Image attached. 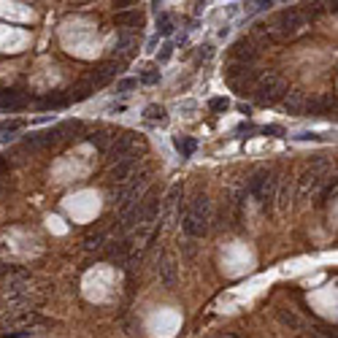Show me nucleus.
Wrapping results in <instances>:
<instances>
[{"mask_svg":"<svg viewBox=\"0 0 338 338\" xmlns=\"http://www.w3.org/2000/svg\"><path fill=\"white\" fill-rule=\"evenodd\" d=\"M130 249H133V243H130V241H119L117 246H111L108 255H111V260H125L130 255Z\"/></svg>","mask_w":338,"mask_h":338,"instance_id":"nucleus-22","label":"nucleus"},{"mask_svg":"<svg viewBox=\"0 0 338 338\" xmlns=\"http://www.w3.org/2000/svg\"><path fill=\"white\" fill-rule=\"evenodd\" d=\"M108 138L111 136H106V133H92L89 136V144H95L100 152H108Z\"/></svg>","mask_w":338,"mask_h":338,"instance_id":"nucleus-26","label":"nucleus"},{"mask_svg":"<svg viewBox=\"0 0 338 338\" xmlns=\"http://www.w3.org/2000/svg\"><path fill=\"white\" fill-rule=\"evenodd\" d=\"M171 54H173V43H163V52L157 54V62H168Z\"/></svg>","mask_w":338,"mask_h":338,"instance_id":"nucleus-32","label":"nucleus"},{"mask_svg":"<svg viewBox=\"0 0 338 338\" xmlns=\"http://www.w3.org/2000/svg\"><path fill=\"white\" fill-rule=\"evenodd\" d=\"M157 276H160V284L163 287H176L179 281V265H176V257L171 252H165L157 262Z\"/></svg>","mask_w":338,"mask_h":338,"instance_id":"nucleus-8","label":"nucleus"},{"mask_svg":"<svg viewBox=\"0 0 338 338\" xmlns=\"http://www.w3.org/2000/svg\"><path fill=\"white\" fill-rule=\"evenodd\" d=\"M211 54H214V49L211 46H200V52H198V57H195V62H206V60H211Z\"/></svg>","mask_w":338,"mask_h":338,"instance_id":"nucleus-33","label":"nucleus"},{"mask_svg":"<svg viewBox=\"0 0 338 338\" xmlns=\"http://www.w3.org/2000/svg\"><path fill=\"white\" fill-rule=\"evenodd\" d=\"M289 195H292V187H289V182H284V187H281V192H279V209H287Z\"/></svg>","mask_w":338,"mask_h":338,"instance_id":"nucleus-29","label":"nucleus"},{"mask_svg":"<svg viewBox=\"0 0 338 338\" xmlns=\"http://www.w3.org/2000/svg\"><path fill=\"white\" fill-rule=\"evenodd\" d=\"M230 54H233V60H236L238 65H246V68H249V65L260 57V46H255L249 38H241V41L233 43Z\"/></svg>","mask_w":338,"mask_h":338,"instance_id":"nucleus-9","label":"nucleus"},{"mask_svg":"<svg viewBox=\"0 0 338 338\" xmlns=\"http://www.w3.org/2000/svg\"><path fill=\"white\" fill-rule=\"evenodd\" d=\"M136 160L138 157H127V160H119V163L111 168L108 179L114 184H125L127 179H133V171H136Z\"/></svg>","mask_w":338,"mask_h":338,"instance_id":"nucleus-10","label":"nucleus"},{"mask_svg":"<svg viewBox=\"0 0 338 338\" xmlns=\"http://www.w3.org/2000/svg\"><path fill=\"white\" fill-rule=\"evenodd\" d=\"M136 79H122L119 84H117V92H130V89H136Z\"/></svg>","mask_w":338,"mask_h":338,"instance_id":"nucleus-34","label":"nucleus"},{"mask_svg":"<svg viewBox=\"0 0 338 338\" xmlns=\"http://www.w3.org/2000/svg\"><path fill=\"white\" fill-rule=\"evenodd\" d=\"M133 46H136L133 35H119V41H117L114 49H117L119 54H130V52H133Z\"/></svg>","mask_w":338,"mask_h":338,"instance_id":"nucleus-25","label":"nucleus"},{"mask_svg":"<svg viewBox=\"0 0 338 338\" xmlns=\"http://www.w3.org/2000/svg\"><path fill=\"white\" fill-rule=\"evenodd\" d=\"M130 6H133V0H117L114 3V8H119V11H127Z\"/></svg>","mask_w":338,"mask_h":338,"instance_id":"nucleus-36","label":"nucleus"},{"mask_svg":"<svg viewBox=\"0 0 338 338\" xmlns=\"http://www.w3.org/2000/svg\"><path fill=\"white\" fill-rule=\"evenodd\" d=\"M117 71H119V65H117V62H106V65H100V68L95 71V76H92V89H95V87H103V84H108L111 79L117 76Z\"/></svg>","mask_w":338,"mask_h":338,"instance_id":"nucleus-16","label":"nucleus"},{"mask_svg":"<svg viewBox=\"0 0 338 338\" xmlns=\"http://www.w3.org/2000/svg\"><path fill=\"white\" fill-rule=\"evenodd\" d=\"M0 192H3V184H0Z\"/></svg>","mask_w":338,"mask_h":338,"instance_id":"nucleus-38","label":"nucleus"},{"mask_svg":"<svg viewBox=\"0 0 338 338\" xmlns=\"http://www.w3.org/2000/svg\"><path fill=\"white\" fill-rule=\"evenodd\" d=\"M262 133H265V136H284V130H281L279 125H268L265 130H262Z\"/></svg>","mask_w":338,"mask_h":338,"instance_id":"nucleus-35","label":"nucleus"},{"mask_svg":"<svg viewBox=\"0 0 338 338\" xmlns=\"http://www.w3.org/2000/svg\"><path fill=\"white\" fill-rule=\"evenodd\" d=\"M25 103H27V98H25V92H19V89H6V92H0V106L8 108V111L25 108Z\"/></svg>","mask_w":338,"mask_h":338,"instance_id":"nucleus-15","label":"nucleus"},{"mask_svg":"<svg viewBox=\"0 0 338 338\" xmlns=\"http://www.w3.org/2000/svg\"><path fill=\"white\" fill-rule=\"evenodd\" d=\"M246 190H249L252 198H257L262 203V209H268V203L276 198V179L271 176L268 168H257V171L249 176Z\"/></svg>","mask_w":338,"mask_h":338,"instance_id":"nucleus-4","label":"nucleus"},{"mask_svg":"<svg viewBox=\"0 0 338 338\" xmlns=\"http://www.w3.org/2000/svg\"><path fill=\"white\" fill-rule=\"evenodd\" d=\"M117 25L119 27H127V25H141V14L138 11H122L117 16Z\"/></svg>","mask_w":338,"mask_h":338,"instance_id":"nucleus-23","label":"nucleus"},{"mask_svg":"<svg viewBox=\"0 0 338 338\" xmlns=\"http://www.w3.org/2000/svg\"><path fill=\"white\" fill-rule=\"evenodd\" d=\"M60 141V130L52 127V130H41V133H30L25 138V146H33V149H43V146H52Z\"/></svg>","mask_w":338,"mask_h":338,"instance_id":"nucleus-11","label":"nucleus"},{"mask_svg":"<svg viewBox=\"0 0 338 338\" xmlns=\"http://www.w3.org/2000/svg\"><path fill=\"white\" fill-rule=\"evenodd\" d=\"M144 117H146L149 122H157V119H160V122H163V119H165V111H163V108H160V106H146V111H144Z\"/></svg>","mask_w":338,"mask_h":338,"instance_id":"nucleus-27","label":"nucleus"},{"mask_svg":"<svg viewBox=\"0 0 338 338\" xmlns=\"http://www.w3.org/2000/svg\"><path fill=\"white\" fill-rule=\"evenodd\" d=\"M173 144H176V149H179L182 157H192L195 149H198V141H195V138H176Z\"/></svg>","mask_w":338,"mask_h":338,"instance_id":"nucleus-19","label":"nucleus"},{"mask_svg":"<svg viewBox=\"0 0 338 338\" xmlns=\"http://www.w3.org/2000/svg\"><path fill=\"white\" fill-rule=\"evenodd\" d=\"M224 79H228V84H230L233 89L243 95V92H246L249 87H255V81H257L260 76H257V71H255V68H246V65L233 62L230 68L224 71Z\"/></svg>","mask_w":338,"mask_h":338,"instance_id":"nucleus-7","label":"nucleus"},{"mask_svg":"<svg viewBox=\"0 0 338 338\" xmlns=\"http://www.w3.org/2000/svg\"><path fill=\"white\" fill-rule=\"evenodd\" d=\"M287 81L279 76V73H265V76H260L255 81V100L262 103V106H271V103H276L287 95Z\"/></svg>","mask_w":338,"mask_h":338,"instance_id":"nucleus-3","label":"nucleus"},{"mask_svg":"<svg viewBox=\"0 0 338 338\" xmlns=\"http://www.w3.org/2000/svg\"><path fill=\"white\" fill-rule=\"evenodd\" d=\"M89 95H92V84H87V87H79L76 95H71L68 100H87Z\"/></svg>","mask_w":338,"mask_h":338,"instance_id":"nucleus-30","label":"nucleus"},{"mask_svg":"<svg viewBox=\"0 0 338 338\" xmlns=\"http://www.w3.org/2000/svg\"><path fill=\"white\" fill-rule=\"evenodd\" d=\"M274 27V35L279 38H287V35H298L303 27H308V14L300 11V8H287L276 16V22L271 25Z\"/></svg>","mask_w":338,"mask_h":338,"instance_id":"nucleus-5","label":"nucleus"},{"mask_svg":"<svg viewBox=\"0 0 338 338\" xmlns=\"http://www.w3.org/2000/svg\"><path fill=\"white\" fill-rule=\"evenodd\" d=\"M211 200L206 192H198L195 198L190 200V209L184 211V219H182V228L187 236L192 238H203L209 233V222H211Z\"/></svg>","mask_w":338,"mask_h":338,"instance_id":"nucleus-1","label":"nucleus"},{"mask_svg":"<svg viewBox=\"0 0 338 338\" xmlns=\"http://www.w3.org/2000/svg\"><path fill=\"white\" fill-rule=\"evenodd\" d=\"M103 246V233H95V236H89L87 241H84V249L92 252V249H100Z\"/></svg>","mask_w":338,"mask_h":338,"instance_id":"nucleus-28","label":"nucleus"},{"mask_svg":"<svg viewBox=\"0 0 338 338\" xmlns=\"http://www.w3.org/2000/svg\"><path fill=\"white\" fill-rule=\"evenodd\" d=\"M157 33L165 35V38L173 33V16H171V14H160V19H157Z\"/></svg>","mask_w":338,"mask_h":338,"instance_id":"nucleus-21","label":"nucleus"},{"mask_svg":"<svg viewBox=\"0 0 338 338\" xmlns=\"http://www.w3.org/2000/svg\"><path fill=\"white\" fill-rule=\"evenodd\" d=\"M141 81L149 84V87H152V84H157V81H160V68H157V65H146L144 73H141Z\"/></svg>","mask_w":338,"mask_h":338,"instance_id":"nucleus-24","label":"nucleus"},{"mask_svg":"<svg viewBox=\"0 0 338 338\" xmlns=\"http://www.w3.org/2000/svg\"><path fill=\"white\" fill-rule=\"evenodd\" d=\"M138 149H141V138L133 133H122L111 141L108 146V160L111 163H119V160H127V157H138Z\"/></svg>","mask_w":338,"mask_h":338,"instance_id":"nucleus-6","label":"nucleus"},{"mask_svg":"<svg viewBox=\"0 0 338 338\" xmlns=\"http://www.w3.org/2000/svg\"><path fill=\"white\" fill-rule=\"evenodd\" d=\"M68 95H60V92H57V95H49V98H43L41 103H38V106L41 108H65V106H68Z\"/></svg>","mask_w":338,"mask_h":338,"instance_id":"nucleus-20","label":"nucleus"},{"mask_svg":"<svg viewBox=\"0 0 338 338\" xmlns=\"http://www.w3.org/2000/svg\"><path fill=\"white\" fill-rule=\"evenodd\" d=\"M19 130H22V122H19V119H6V122H0V144H8V141H14Z\"/></svg>","mask_w":338,"mask_h":338,"instance_id":"nucleus-17","label":"nucleus"},{"mask_svg":"<svg viewBox=\"0 0 338 338\" xmlns=\"http://www.w3.org/2000/svg\"><path fill=\"white\" fill-rule=\"evenodd\" d=\"M8 168H11V165H8V160L0 157V176H6V173H8Z\"/></svg>","mask_w":338,"mask_h":338,"instance_id":"nucleus-37","label":"nucleus"},{"mask_svg":"<svg viewBox=\"0 0 338 338\" xmlns=\"http://www.w3.org/2000/svg\"><path fill=\"white\" fill-rule=\"evenodd\" d=\"M209 108H211V111H228V108H230V103L224 100V98H214V100L209 103Z\"/></svg>","mask_w":338,"mask_h":338,"instance_id":"nucleus-31","label":"nucleus"},{"mask_svg":"<svg viewBox=\"0 0 338 338\" xmlns=\"http://www.w3.org/2000/svg\"><path fill=\"white\" fill-rule=\"evenodd\" d=\"M279 319H281V325H287V327H295V330H300L303 327V319H300L292 308H279Z\"/></svg>","mask_w":338,"mask_h":338,"instance_id":"nucleus-18","label":"nucleus"},{"mask_svg":"<svg viewBox=\"0 0 338 338\" xmlns=\"http://www.w3.org/2000/svg\"><path fill=\"white\" fill-rule=\"evenodd\" d=\"M146 184H149V171L133 176V179L125 182V184H119L117 190L111 192V203H117V206H119V211L125 214L130 206L141 200V192L146 190Z\"/></svg>","mask_w":338,"mask_h":338,"instance_id":"nucleus-2","label":"nucleus"},{"mask_svg":"<svg viewBox=\"0 0 338 338\" xmlns=\"http://www.w3.org/2000/svg\"><path fill=\"white\" fill-rule=\"evenodd\" d=\"M322 171H325V160H319L314 168H308V171L300 176V192L308 195L311 190H317L319 182H322Z\"/></svg>","mask_w":338,"mask_h":338,"instance_id":"nucleus-12","label":"nucleus"},{"mask_svg":"<svg viewBox=\"0 0 338 338\" xmlns=\"http://www.w3.org/2000/svg\"><path fill=\"white\" fill-rule=\"evenodd\" d=\"M335 111V95H319L314 100H306V114H330Z\"/></svg>","mask_w":338,"mask_h":338,"instance_id":"nucleus-13","label":"nucleus"},{"mask_svg":"<svg viewBox=\"0 0 338 338\" xmlns=\"http://www.w3.org/2000/svg\"><path fill=\"white\" fill-rule=\"evenodd\" d=\"M281 100H284V111H289V114H306V95L300 89L287 92Z\"/></svg>","mask_w":338,"mask_h":338,"instance_id":"nucleus-14","label":"nucleus"}]
</instances>
